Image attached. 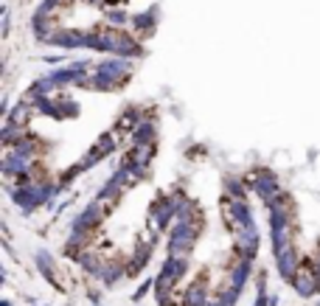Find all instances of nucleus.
I'll use <instances>...</instances> for the list:
<instances>
[{"mask_svg":"<svg viewBox=\"0 0 320 306\" xmlns=\"http://www.w3.org/2000/svg\"><path fill=\"white\" fill-rule=\"evenodd\" d=\"M312 259H315V272H318V278H320V242H318V253Z\"/></svg>","mask_w":320,"mask_h":306,"instance_id":"obj_21","label":"nucleus"},{"mask_svg":"<svg viewBox=\"0 0 320 306\" xmlns=\"http://www.w3.org/2000/svg\"><path fill=\"white\" fill-rule=\"evenodd\" d=\"M143 118H146L143 107H138V104H126L124 110H121V115L115 118V124H113L115 135H118V138H121V135H132V132H135V126L140 124Z\"/></svg>","mask_w":320,"mask_h":306,"instance_id":"obj_10","label":"nucleus"},{"mask_svg":"<svg viewBox=\"0 0 320 306\" xmlns=\"http://www.w3.org/2000/svg\"><path fill=\"white\" fill-rule=\"evenodd\" d=\"M37 115V110H34V104L28 102V99H20V102L14 104L9 113L3 115V124H12V126H25L28 129V121Z\"/></svg>","mask_w":320,"mask_h":306,"instance_id":"obj_14","label":"nucleus"},{"mask_svg":"<svg viewBox=\"0 0 320 306\" xmlns=\"http://www.w3.org/2000/svg\"><path fill=\"white\" fill-rule=\"evenodd\" d=\"M174 222H177V194L169 188V191H160L149 203V225L158 233H169Z\"/></svg>","mask_w":320,"mask_h":306,"instance_id":"obj_4","label":"nucleus"},{"mask_svg":"<svg viewBox=\"0 0 320 306\" xmlns=\"http://www.w3.org/2000/svg\"><path fill=\"white\" fill-rule=\"evenodd\" d=\"M6 191L12 197V203L23 211V216H31L40 208H51L54 200L59 197L57 180L48 177H34L31 183H17V185H6Z\"/></svg>","mask_w":320,"mask_h":306,"instance_id":"obj_1","label":"nucleus"},{"mask_svg":"<svg viewBox=\"0 0 320 306\" xmlns=\"http://www.w3.org/2000/svg\"><path fill=\"white\" fill-rule=\"evenodd\" d=\"M129 143H132V146H155V143H158V121H155L152 115H146V118L135 126V132L129 135Z\"/></svg>","mask_w":320,"mask_h":306,"instance_id":"obj_12","label":"nucleus"},{"mask_svg":"<svg viewBox=\"0 0 320 306\" xmlns=\"http://www.w3.org/2000/svg\"><path fill=\"white\" fill-rule=\"evenodd\" d=\"M110 216V211L104 208L101 203H96V200H90V203L81 208L79 214L70 219V225H68V230H79V233H96L99 230V225H101L104 219Z\"/></svg>","mask_w":320,"mask_h":306,"instance_id":"obj_7","label":"nucleus"},{"mask_svg":"<svg viewBox=\"0 0 320 306\" xmlns=\"http://www.w3.org/2000/svg\"><path fill=\"white\" fill-rule=\"evenodd\" d=\"M90 65L93 62H73V65H65V68L51 70V73H45V76L57 84L59 90H62V87H79V82L84 79L87 73H93Z\"/></svg>","mask_w":320,"mask_h":306,"instance_id":"obj_9","label":"nucleus"},{"mask_svg":"<svg viewBox=\"0 0 320 306\" xmlns=\"http://www.w3.org/2000/svg\"><path fill=\"white\" fill-rule=\"evenodd\" d=\"M180 301H183V306H208L211 295H208L205 275H200L194 284H188V286L183 289V295H180Z\"/></svg>","mask_w":320,"mask_h":306,"instance_id":"obj_13","label":"nucleus"},{"mask_svg":"<svg viewBox=\"0 0 320 306\" xmlns=\"http://www.w3.org/2000/svg\"><path fill=\"white\" fill-rule=\"evenodd\" d=\"M0 306H12V301H9V298H3V301H0Z\"/></svg>","mask_w":320,"mask_h":306,"instance_id":"obj_22","label":"nucleus"},{"mask_svg":"<svg viewBox=\"0 0 320 306\" xmlns=\"http://www.w3.org/2000/svg\"><path fill=\"white\" fill-rule=\"evenodd\" d=\"M126 23H132V17L126 12H121V9H107V25H113V28H124Z\"/></svg>","mask_w":320,"mask_h":306,"instance_id":"obj_18","label":"nucleus"},{"mask_svg":"<svg viewBox=\"0 0 320 306\" xmlns=\"http://www.w3.org/2000/svg\"><path fill=\"white\" fill-rule=\"evenodd\" d=\"M205 230V222H174L166 233V253L172 256H191L197 242Z\"/></svg>","mask_w":320,"mask_h":306,"instance_id":"obj_3","label":"nucleus"},{"mask_svg":"<svg viewBox=\"0 0 320 306\" xmlns=\"http://www.w3.org/2000/svg\"><path fill=\"white\" fill-rule=\"evenodd\" d=\"M188 158H191V160L205 158V146H191V149H188Z\"/></svg>","mask_w":320,"mask_h":306,"instance_id":"obj_20","label":"nucleus"},{"mask_svg":"<svg viewBox=\"0 0 320 306\" xmlns=\"http://www.w3.org/2000/svg\"><path fill=\"white\" fill-rule=\"evenodd\" d=\"M132 31L135 37H149L155 28H158V9H149V12H140V14H132Z\"/></svg>","mask_w":320,"mask_h":306,"instance_id":"obj_15","label":"nucleus"},{"mask_svg":"<svg viewBox=\"0 0 320 306\" xmlns=\"http://www.w3.org/2000/svg\"><path fill=\"white\" fill-rule=\"evenodd\" d=\"M289 286H292L300 298H315V295L320 292V278H318V272H315V259H312V256L300 259V267H298L295 278H292Z\"/></svg>","mask_w":320,"mask_h":306,"instance_id":"obj_8","label":"nucleus"},{"mask_svg":"<svg viewBox=\"0 0 320 306\" xmlns=\"http://www.w3.org/2000/svg\"><path fill=\"white\" fill-rule=\"evenodd\" d=\"M124 275H126V261H104V267L96 281H101L104 286H115Z\"/></svg>","mask_w":320,"mask_h":306,"instance_id":"obj_16","label":"nucleus"},{"mask_svg":"<svg viewBox=\"0 0 320 306\" xmlns=\"http://www.w3.org/2000/svg\"><path fill=\"white\" fill-rule=\"evenodd\" d=\"M185 275H188V256H172V253H166V261H163V267L158 270V278H155V286H158L155 295H158V301L172 298Z\"/></svg>","mask_w":320,"mask_h":306,"instance_id":"obj_2","label":"nucleus"},{"mask_svg":"<svg viewBox=\"0 0 320 306\" xmlns=\"http://www.w3.org/2000/svg\"><path fill=\"white\" fill-rule=\"evenodd\" d=\"M34 264H37V270H40V275L45 278L57 292H65V286L59 284V278H57V261H54V256L48 253L45 247H40V250H34Z\"/></svg>","mask_w":320,"mask_h":306,"instance_id":"obj_11","label":"nucleus"},{"mask_svg":"<svg viewBox=\"0 0 320 306\" xmlns=\"http://www.w3.org/2000/svg\"><path fill=\"white\" fill-rule=\"evenodd\" d=\"M93 70L101 73L104 79H110L118 84V90H124L129 79H132V70H135V59H124V57H104L101 62H93Z\"/></svg>","mask_w":320,"mask_h":306,"instance_id":"obj_6","label":"nucleus"},{"mask_svg":"<svg viewBox=\"0 0 320 306\" xmlns=\"http://www.w3.org/2000/svg\"><path fill=\"white\" fill-rule=\"evenodd\" d=\"M222 194H228V197H236V200H247V194H250V185L244 177H236V174H225L222 177Z\"/></svg>","mask_w":320,"mask_h":306,"instance_id":"obj_17","label":"nucleus"},{"mask_svg":"<svg viewBox=\"0 0 320 306\" xmlns=\"http://www.w3.org/2000/svg\"><path fill=\"white\" fill-rule=\"evenodd\" d=\"M152 286H155V278H146V281H143V284L135 289V292H132V301H135V304H138V301H143V298L152 292Z\"/></svg>","mask_w":320,"mask_h":306,"instance_id":"obj_19","label":"nucleus"},{"mask_svg":"<svg viewBox=\"0 0 320 306\" xmlns=\"http://www.w3.org/2000/svg\"><path fill=\"white\" fill-rule=\"evenodd\" d=\"M244 180H247V185H250V191L256 194V197H259L264 205L273 203L278 194H284L278 174H275V171H270L267 166H256V169H250L247 174H244Z\"/></svg>","mask_w":320,"mask_h":306,"instance_id":"obj_5","label":"nucleus"}]
</instances>
